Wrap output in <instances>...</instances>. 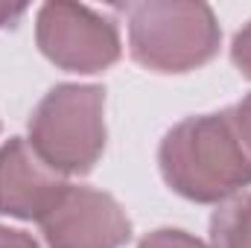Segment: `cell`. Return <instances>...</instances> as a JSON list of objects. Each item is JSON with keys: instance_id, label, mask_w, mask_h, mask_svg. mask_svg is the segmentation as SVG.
Segmentation results:
<instances>
[{"instance_id": "6da1fadb", "label": "cell", "mask_w": 251, "mask_h": 248, "mask_svg": "<svg viewBox=\"0 0 251 248\" xmlns=\"http://www.w3.org/2000/svg\"><path fill=\"white\" fill-rule=\"evenodd\" d=\"M158 167L173 193L199 204H219L251 187V158L228 108L176 123L161 140Z\"/></svg>"}, {"instance_id": "7a4b0ae2", "label": "cell", "mask_w": 251, "mask_h": 248, "mask_svg": "<svg viewBox=\"0 0 251 248\" xmlns=\"http://www.w3.org/2000/svg\"><path fill=\"white\" fill-rule=\"evenodd\" d=\"M120 12L128 24V53L146 70L187 73L219 53V24L204 3L143 0Z\"/></svg>"}, {"instance_id": "3957f363", "label": "cell", "mask_w": 251, "mask_h": 248, "mask_svg": "<svg viewBox=\"0 0 251 248\" xmlns=\"http://www.w3.org/2000/svg\"><path fill=\"white\" fill-rule=\"evenodd\" d=\"M29 146L62 175H85L105 149V91L56 85L29 117Z\"/></svg>"}, {"instance_id": "277c9868", "label": "cell", "mask_w": 251, "mask_h": 248, "mask_svg": "<svg viewBox=\"0 0 251 248\" xmlns=\"http://www.w3.org/2000/svg\"><path fill=\"white\" fill-rule=\"evenodd\" d=\"M38 50L62 70L100 73L120 59L117 24L79 3H44L35 21Z\"/></svg>"}, {"instance_id": "5b68a950", "label": "cell", "mask_w": 251, "mask_h": 248, "mask_svg": "<svg viewBox=\"0 0 251 248\" xmlns=\"http://www.w3.org/2000/svg\"><path fill=\"white\" fill-rule=\"evenodd\" d=\"M38 225L50 248H123L131 240V222L120 201L94 187L70 184Z\"/></svg>"}, {"instance_id": "8992f818", "label": "cell", "mask_w": 251, "mask_h": 248, "mask_svg": "<svg viewBox=\"0 0 251 248\" xmlns=\"http://www.w3.org/2000/svg\"><path fill=\"white\" fill-rule=\"evenodd\" d=\"M67 181L24 137H12L0 146V213L41 222L67 193Z\"/></svg>"}, {"instance_id": "52a82bcc", "label": "cell", "mask_w": 251, "mask_h": 248, "mask_svg": "<svg viewBox=\"0 0 251 248\" xmlns=\"http://www.w3.org/2000/svg\"><path fill=\"white\" fill-rule=\"evenodd\" d=\"M210 248H251V193L216 204L210 216Z\"/></svg>"}, {"instance_id": "ba28073f", "label": "cell", "mask_w": 251, "mask_h": 248, "mask_svg": "<svg viewBox=\"0 0 251 248\" xmlns=\"http://www.w3.org/2000/svg\"><path fill=\"white\" fill-rule=\"evenodd\" d=\"M137 248H207L201 240H196L187 231H178V228H158L152 234H146L140 240Z\"/></svg>"}, {"instance_id": "9c48e42d", "label": "cell", "mask_w": 251, "mask_h": 248, "mask_svg": "<svg viewBox=\"0 0 251 248\" xmlns=\"http://www.w3.org/2000/svg\"><path fill=\"white\" fill-rule=\"evenodd\" d=\"M228 117H231V125H234V131H237L243 149L249 152V158H251V94L243 97L237 105L228 108Z\"/></svg>"}, {"instance_id": "30bf717a", "label": "cell", "mask_w": 251, "mask_h": 248, "mask_svg": "<svg viewBox=\"0 0 251 248\" xmlns=\"http://www.w3.org/2000/svg\"><path fill=\"white\" fill-rule=\"evenodd\" d=\"M231 62L237 64V70L251 79V21L234 35V44H231Z\"/></svg>"}, {"instance_id": "8fae6325", "label": "cell", "mask_w": 251, "mask_h": 248, "mask_svg": "<svg viewBox=\"0 0 251 248\" xmlns=\"http://www.w3.org/2000/svg\"><path fill=\"white\" fill-rule=\"evenodd\" d=\"M0 248H38V243L26 231H15V228L0 225Z\"/></svg>"}, {"instance_id": "7c38bea8", "label": "cell", "mask_w": 251, "mask_h": 248, "mask_svg": "<svg viewBox=\"0 0 251 248\" xmlns=\"http://www.w3.org/2000/svg\"><path fill=\"white\" fill-rule=\"evenodd\" d=\"M24 15H26V6L24 3H0V29L15 26Z\"/></svg>"}]
</instances>
